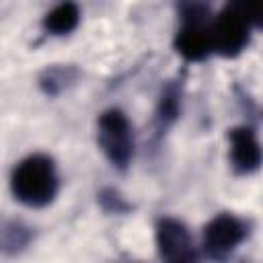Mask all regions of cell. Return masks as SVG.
<instances>
[{
  "label": "cell",
  "instance_id": "cell-1",
  "mask_svg": "<svg viewBox=\"0 0 263 263\" xmlns=\"http://www.w3.org/2000/svg\"><path fill=\"white\" fill-rule=\"evenodd\" d=\"M55 164L45 154H31L23 158L10 175V191L14 199L29 208H45L58 193Z\"/></svg>",
  "mask_w": 263,
  "mask_h": 263
},
{
  "label": "cell",
  "instance_id": "cell-2",
  "mask_svg": "<svg viewBox=\"0 0 263 263\" xmlns=\"http://www.w3.org/2000/svg\"><path fill=\"white\" fill-rule=\"evenodd\" d=\"M259 25V4H226L210 23L212 49L224 58H236L249 45L253 27Z\"/></svg>",
  "mask_w": 263,
  "mask_h": 263
},
{
  "label": "cell",
  "instance_id": "cell-3",
  "mask_svg": "<svg viewBox=\"0 0 263 263\" xmlns=\"http://www.w3.org/2000/svg\"><path fill=\"white\" fill-rule=\"evenodd\" d=\"M210 10L203 4L181 6V27L175 35V49L185 62H203L212 49Z\"/></svg>",
  "mask_w": 263,
  "mask_h": 263
},
{
  "label": "cell",
  "instance_id": "cell-4",
  "mask_svg": "<svg viewBox=\"0 0 263 263\" xmlns=\"http://www.w3.org/2000/svg\"><path fill=\"white\" fill-rule=\"evenodd\" d=\"M97 140L105 158L119 171L127 168L134 158V129L119 109H107L97 121Z\"/></svg>",
  "mask_w": 263,
  "mask_h": 263
},
{
  "label": "cell",
  "instance_id": "cell-5",
  "mask_svg": "<svg viewBox=\"0 0 263 263\" xmlns=\"http://www.w3.org/2000/svg\"><path fill=\"white\" fill-rule=\"evenodd\" d=\"M247 234L249 228L240 218L232 214H220L212 218L203 230V251L210 259L224 261L238 249Z\"/></svg>",
  "mask_w": 263,
  "mask_h": 263
},
{
  "label": "cell",
  "instance_id": "cell-6",
  "mask_svg": "<svg viewBox=\"0 0 263 263\" xmlns=\"http://www.w3.org/2000/svg\"><path fill=\"white\" fill-rule=\"evenodd\" d=\"M156 245L162 263H197V251L187 226L175 218H160L156 224Z\"/></svg>",
  "mask_w": 263,
  "mask_h": 263
},
{
  "label": "cell",
  "instance_id": "cell-7",
  "mask_svg": "<svg viewBox=\"0 0 263 263\" xmlns=\"http://www.w3.org/2000/svg\"><path fill=\"white\" fill-rule=\"evenodd\" d=\"M230 164L238 175H251L261 164V146L251 125H238L228 132Z\"/></svg>",
  "mask_w": 263,
  "mask_h": 263
},
{
  "label": "cell",
  "instance_id": "cell-8",
  "mask_svg": "<svg viewBox=\"0 0 263 263\" xmlns=\"http://www.w3.org/2000/svg\"><path fill=\"white\" fill-rule=\"evenodd\" d=\"M181 97H183V86L179 84V80H171L160 95V101L156 105V117H154V125L158 134H164L179 117L181 113Z\"/></svg>",
  "mask_w": 263,
  "mask_h": 263
},
{
  "label": "cell",
  "instance_id": "cell-9",
  "mask_svg": "<svg viewBox=\"0 0 263 263\" xmlns=\"http://www.w3.org/2000/svg\"><path fill=\"white\" fill-rule=\"evenodd\" d=\"M78 21H80L78 6L72 2H64V4H58L55 8H51L43 16V29H45V33L60 37V35L72 33L78 27Z\"/></svg>",
  "mask_w": 263,
  "mask_h": 263
},
{
  "label": "cell",
  "instance_id": "cell-10",
  "mask_svg": "<svg viewBox=\"0 0 263 263\" xmlns=\"http://www.w3.org/2000/svg\"><path fill=\"white\" fill-rule=\"evenodd\" d=\"M33 240V230L16 220H2L0 222V253L16 255L29 247Z\"/></svg>",
  "mask_w": 263,
  "mask_h": 263
},
{
  "label": "cell",
  "instance_id": "cell-11",
  "mask_svg": "<svg viewBox=\"0 0 263 263\" xmlns=\"http://www.w3.org/2000/svg\"><path fill=\"white\" fill-rule=\"evenodd\" d=\"M76 78V70L74 68H70V66H51V68H47L43 74H41V78H39V86H41V90L45 92V95H60L72 80Z\"/></svg>",
  "mask_w": 263,
  "mask_h": 263
},
{
  "label": "cell",
  "instance_id": "cell-12",
  "mask_svg": "<svg viewBox=\"0 0 263 263\" xmlns=\"http://www.w3.org/2000/svg\"><path fill=\"white\" fill-rule=\"evenodd\" d=\"M99 203L105 212L109 214H123L129 210V203L115 191V189H105L99 193Z\"/></svg>",
  "mask_w": 263,
  "mask_h": 263
}]
</instances>
